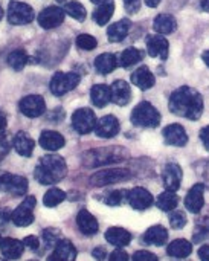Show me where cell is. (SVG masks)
Wrapping results in <instances>:
<instances>
[{
	"instance_id": "6da1fadb",
	"label": "cell",
	"mask_w": 209,
	"mask_h": 261,
	"mask_svg": "<svg viewBox=\"0 0 209 261\" xmlns=\"http://www.w3.org/2000/svg\"><path fill=\"white\" fill-rule=\"evenodd\" d=\"M168 107L170 112L176 116L187 118L190 121H197L203 113V98L196 89L182 86L171 93Z\"/></svg>"
},
{
	"instance_id": "7a4b0ae2",
	"label": "cell",
	"mask_w": 209,
	"mask_h": 261,
	"mask_svg": "<svg viewBox=\"0 0 209 261\" xmlns=\"http://www.w3.org/2000/svg\"><path fill=\"white\" fill-rule=\"evenodd\" d=\"M66 174H67L66 161L57 154H47L41 158L34 173L35 179L41 185H52L55 182H60L61 179L66 177Z\"/></svg>"
},
{
	"instance_id": "3957f363",
	"label": "cell",
	"mask_w": 209,
	"mask_h": 261,
	"mask_svg": "<svg viewBox=\"0 0 209 261\" xmlns=\"http://www.w3.org/2000/svg\"><path fill=\"white\" fill-rule=\"evenodd\" d=\"M127 158V151L119 147H109V148H96L86 151L83 156V162L87 167H102L115 162H121Z\"/></svg>"
},
{
	"instance_id": "277c9868",
	"label": "cell",
	"mask_w": 209,
	"mask_h": 261,
	"mask_svg": "<svg viewBox=\"0 0 209 261\" xmlns=\"http://www.w3.org/2000/svg\"><path fill=\"white\" fill-rule=\"evenodd\" d=\"M132 122L136 127H144V128H154L161 124V113L158 112V109L144 101L139 102L133 112H132Z\"/></svg>"
},
{
	"instance_id": "5b68a950",
	"label": "cell",
	"mask_w": 209,
	"mask_h": 261,
	"mask_svg": "<svg viewBox=\"0 0 209 261\" xmlns=\"http://www.w3.org/2000/svg\"><path fill=\"white\" fill-rule=\"evenodd\" d=\"M128 177H130V171L125 170V168H107V170L96 171L90 177V185H93V187H106V185L124 182Z\"/></svg>"
},
{
	"instance_id": "8992f818",
	"label": "cell",
	"mask_w": 209,
	"mask_h": 261,
	"mask_svg": "<svg viewBox=\"0 0 209 261\" xmlns=\"http://www.w3.org/2000/svg\"><path fill=\"white\" fill-rule=\"evenodd\" d=\"M80 83V75L75 72H57L50 80V92L57 96H61L73 90Z\"/></svg>"
},
{
	"instance_id": "52a82bcc",
	"label": "cell",
	"mask_w": 209,
	"mask_h": 261,
	"mask_svg": "<svg viewBox=\"0 0 209 261\" xmlns=\"http://www.w3.org/2000/svg\"><path fill=\"white\" fill-rule=\"evenodd\" d=\"M34 9L23 2H9L8 5V21L11 24H28L34 20Z\"/></svg>"
},
{
	"instance_id": "ba28073f",
	"label": "cell",
	"mask_w": 209,
	"mask_h": 261,
	"mask_svg": "<svg viewBox=\"0 0 209 261\" xmlns=\"http://www.w3.org/2000/svg\"><path fill=\"white\" fill-rule=\"evenodd\" d=\"M96 122H98V119L95 116V112L87 107L78 109L72 115V125L80 135H87V133L93 132L96 127Z\"/></svg>"
},
{
	"instance_id": "9c48e42d",
	"label": "cell",
	"mask_w": 209,
	"mask_h": 261,
	"mask_svg": "<svg viewBox=\"0 0 209 261\" xmlns=\"http://www.w3.org/2000/svg\"><path fill=\"white\" fill-rule=\"evenodd\" d=\"M35 203H37L35 197H32V196L26 197L24 202L17 210H14L11 214V220L14 222V225L21 226V228L29 226L34 222V213L32 211L35 208Z\"/></svg>"
},
{
	"instance_id": "30bf717a",
	"label": "cell",
	"mask_w": 209,
	"mask_h": 261,
	"mask_svg": "<svg viewBox=\"0 0 209 261\" xmlns=\"http://www.w3.org/2000/svg\"><path fill=\"white\" fill-rule=\"evenodd\" d=\"M66 11L60 6H47L38 14V24L43 29H54L64 21Z\"/></svg>"
},
{
	"instance_id": "8fae6325",
	"label": "cell",
	"mask_w": 209,
	"mask_h": 261,
	"mask_svg": "<svg viewBox=\"0 0 209 261\" xmlns=\"http://www.w3.org/2000/svg\"><path fill=\"white\" fill-rule=\"evenodd\" d=\"M46 102L40 95H28L20 101V112L28 118H38L44 113Z\"/></svg>"
},
{
	"instance_id": "7c38bea8",
	"label": "cell",
	"mask_w": 209,
	"mask_h": 261,
	"mask_svg": "<svg viewBox=\"0 0 209 261\" xmlns=\"http://www.w3.org/2000/svg\"><path fill=\"white\" fill-rule=\"evenodd\" d=\"M0 190H3L6 193H11L14 196H21V194H24L28 191V180L23 176L2 173Z\"/></svg>"
},
{
	"instance_id": "4fadbf2b",
	"label": "cell",
	"mask_w": 209,
	"mask_h": 261,
	"mask_svg": "<svg viewBox=\"0 0 209 261\" xmlns=\"http://www.w3.org/2000/svg\"><path fill=\"white\" fill-rule=\"evenodd\" d=\"M147 50H148L150 57H153V58L167 60L168 54H170V43L164 35L154 34V35L147 37Z\"/></svg>"
},
{
	"instance_id": "5bb4252c",
	"label": "cell",
	"mask_w": 209,
	"mask_h": 261,
	"mask_svg": "<svg viewBox=\"0 0 209 261\" xmlns=\"http://www.w3.org/2000/svg\"><path fill=\"white\" fill-rule=\"evenodd\" d=\"M182 177H184V173H182V168H180L179 164H176V162H168V164L164 167L162 180H164V185H165L167 190L177 191V190L180 188Z\"/></svg>"
},
{
	"instance_id": "9a60e30c",
	"label": "cell",
	"mask_w": 209,
	"mask_h": 261,
	"mask_svg": "<svg viewBox=\"0 0 209 261\" xmlns=\"http://www.w3.org/2000/svg\"><path fill=\"white\" fill-rule=\"evenodd\" d=\"M127 200L130 203V206L133 210H138V211H144V210H148L154 199L151 196V193L145 188H133L132 191H128V196H127Z\"/></svg>"
},
{
	"instance_id": "2e32d148",
	"label": "cell",
	"mask_w": 209,
	"mask_h": 261,
	"mask_svg": "<svg viewBox=\"0 0 209 261\" xmlns=\"http://www.w3.org/2000/svg\"><path fill=\"white\" fill-rule=\"evenodd\" d=\"M205 205V185L203 184H196L191 187L185 197V206L190 213L199 214Z\"/></svg>"
},
{
	"instance_id": "e0dca14e",
	"label": "cell",
	"mask_w": 209,
	"mask_h": 261,
	"mask_svg": "<svg viewBox=\"0 0 209 261\" xmlns=\"http://www.w3.org/2000/svg\"><path fill=\"white\" fill-rule=\"evenodd\" d=\"M95 133H96L99 138L110 139V138H113V136H116V135L119 133V121H118L116 116H113V115L102 116V118L98 119V122H96Z\"/></svg>"
},
{
	"instance_id": "ac0fdd59",
	"label": "cell",
	"mask_w": 209,
	"mask_h": 261,
	"mask_svg": "<svg viewBox=\"0 0 209 261\" xmlns=\"http://www.w3.org/2000/svg\"><path fill=\"white\" fill-rule=\"evenodd\" d=\"M164 139L168 145L185 147L188 144V135L180 124H170L164 128Z\"/></svg>"
},
{
	"instance_id": "d6986e66",
	"label": "cell",
	"mask_w": 209,
	"mask_h": 261,
	"mask_svg": "<svg viewBox=\"0 0 209 261\" xmlns=\"http://www.w3.org/2000/svg\"><path fill=\"white\" fill-rule=\"evenodd\" d=\"M112 101L118 106H127L132 99V89L124 80H116L112 84Z\"/></svg>"
},
{
	"instance_id": "ffe728a7",
	"label": "cell",
	"mask_w": 209,
	"mask_h": 261,
	"mask_svg": "<svg viewBox=\"0 0 209 261\" xmlns=\"http://www.w3.org/2000/svg\"><path fill=\"white\" fill-rule=\"evenodd\" d=\"M76 249L69 240H60L55 246L52 255H49L47 261H75Z\"/></svg>"
},
{
	"instance_id": "44dd1931",
	"label": "cell",
	"mask_w": 209,
	"mask_h": 261,
	"mask_svg": "<svg viewBox=\"0 0 209 261\" xmlns=\"http://www.w3.org/2000/svg\"><path fill=\"white\" fill-rule=\"evenodd\" d=\"M40 145L47 150V151H57L60 148L64 147L66 141L63 138V135H60L58 132H54V130H44L41 135H40V139H38Z\"/></svg>"
},
{
	"instance_id": "7402d4cb",
	"label": "cell",
	"mask_w": 209,
	"mask_h": 261,
	"mask_svg": "<svg viewBox=\"0 0 209 261\" xmlns=\"http://www.w3.org/2000/svg\"><path fill=\"white\" fill-rule=\"evenodd\" d=\"M132 83L135 86H138L139 89H142V90H148V89H151L154 86L156 80H154V75L151 73V70L147 66H141L139 69H136L132 73Z\"/></svg>"
},
{
	"instance_id": "603a6c76",
	"label": "cell",
	"mask_w": 209,
	"mask_h": 261,
	"mask_svg": "<svg viewBox=\"0 0 209 261\" xmlns=\"http://www.w3.org/2000/svg\"><path fill=\"white\" fill-rule=\"evenodd\" d=\"M76 225H78L80 231L84 236H95L98 232V222H96V219L89 211H86V210L78 213Z\"/></svg>"
},
{
	"instance_id": "cb8c5ba5",
	"label": "cell",
	"mask_w": 209,
	"mask_h": 261,
	"mask_svg": "<svg viewBox=\"0 0 209 261\" xmlns=\"http://www.w3.org/2000/svg\"><path fill=\"white\" fill-rule=\"evenodd\" d=\"M23 249H24L23 242L15 240V239H5L0 243V251L3 254V257L8 258V260H17V258H20L21 254H23Z\"/></svg>"
},
{
	"instance_id": "d4e9b609",
	"label": "cell",
	"mask_w": 209,
	"mask_h": 261,
	"mask_svg": "<svg viewBox=\"0 0 209 261\" xmlns=\"http://www.w3.org/2000/svg\"><path fill=\"white\" fill-rule=\"evenodd\" d=\"M130 26H132V21H130L128 18H122V20H119V21L110 24L109 29H107V37H109V40H110L112 43H119V41H122V40L127 37V34H128V31H130Z\"/></svg>"
},
{
	"instance_id": "484cf974",
	"label": "cell",
	"mask_w": 209,
	"mask_h": 261,
	"mask_svg": "<svg viewBox=\"0 0 209 261\" xmlns=\"http://www.w3.org/2000/svg\"><path fill=\"white\" fill-rule=\"evenodd\" d=\"M106 240L116 248H124L130 245L132 234L124 228H110L106 232Z\"/></svg>"
},
{
	"instance_id": "4316f807",
	"label": "cell",
	"mask_w": 209,
	"mask_h": 261,
	"mask_svg": "<svg viewBox=\"0 0 209 261\" xmlns=\"http://www.w3.org/2000/svg\"><path fill=\"white\" fill-rule=\"evenodd\" d=\"M113 12H115V0H102L98 5V8L93 11V20L96 21V24L104 26L110 21Z\"/></svg>"
},
{
	"instance_id": "83f0119b",
	"label": "cell",
	"mask_w": 209,
	"mask_h": 261,
	"mask_svg": "<svg viewBox=\"0 0 209 261\" xmlns=\"http://www.w3.org/2000/svg\"><path fill=\"white\" fill-rule=\"evenodd\" d=\"M12 144H14L15 151H17L18 154L24 156V158H29V156L32 154V151H34V147H35L34 139L29 138L24 132H18V133L14 136Z\"/></svg>"
},
{
	"instance_id": "f1b7e54d",
	"label": "cell",
	"mask_w": 209,
	"mask_h": 261,
	"mask_svg": "<svg viewBox=\"0 0 209 261\" xmlns=\"http://www.w3.org/2000/svg\"><path fill=\"white\" fill-rule=\"evenodd\" d=\"M168 240V231L161 226H151L150 229H147V232L144 234V242L147 245H154V246H164Z\"/></svg>"
},
{
	"instance_id": "f546056e",
	"label": "cell",
	"mask_w": 209,
	"mask_h": 261,
	"mask_svg": "<svg viewBox=\"0 0 209 261\" xmlns=\"http://www.w3.org/2000/svg\"><path fill=\"white\" fill-rule=\"evenodd\" d=\"M176 28H177V23L171 14H159L153 21V29L161 35L171 34V32H174Z\"/></svg>"
},
{
	"instance_id": "4dcf8cb0",
	"label": "cell",
	"mask_w": 209,
	"mask_h": 261,
	"mask_svg": "<svg viewBox=\"0 0 209 261\" xmlns=\"http://www.w3.org/2000/svg\"><path fill=\"white\" fill-rule=\"evenodd\" d=\"M90 98L96 107H104L112 101V89L106 84H96L90 90Z\"/></svg>"
},
{
	"instance_id": "1f68e13d",
	"label": "cell",
	"mask_w": 209,
	"mask_h": 261,
	"mask_svg": "<svg viewBox=\"0 0 209 261\" xmlns=\"http://www.w3.org/2000/svg\"><path fill=\"white\" fill-rule=\"evenodd\" d=\"M167 252L170 257H176V258H187L190 257V254L193 252V245L185 240V239H177L174 242H171L167 248Z\"/></svg>"
},
{
	"instance_id": "d6a6232c",
	"label": "cell",
	"mask_w": 209,
	"mask_h": 261,
	"mask_svg": "<svg viewBox=\"0 0 209 261\" xmlns=\"http://www.w3.org/2000/svg\"><path fill=\"white\" fill-rule=\"evenodd\" d=\"M116 66H119L118 64V57L113 55V54H101L95 60V67L102 75H107V73L113 72L116 69Z\"/></svg>"
},
{
	"instance_id": "836d02e7",
	"label": "cell",
	"mask_w": 209,
	"mask_h": 261,
	"mask_svg": "<svg viewBox=\"0 0 209 261\" xmlns=\"http://www.w3.org/2000/svg\"><path fill=\"white\" fill-rule=\"evenodd\" d=\"M179 203V197L176 194V191H171V190H165L159 197H158V206L162 210V211H167V213H171L176 210Z\"/></svg>"
},
{
	"instance_id": "e575fe53",
	"label": "cell",
	"mask_w": 209,
	"mask_h": 261,
	"mask_svg": "<svg viewBox=\"0 0 209 261\" xmlns=\"http://www.w3.org/2000/svg\"><path fill=\"white\" fill-rule=\"evenodd\" d=\"M142 50L136 49V47H128L125 50H122V54L118 58V64L121 67H130L136 63H139L142 60Z\"/></svg>"
},
{
	"instance_id": "d590c367",
	"label": "cell",
	"mask_w": 209,
	"mask_h": 261,
	"mask_svg": "<svg viewBox=\"0 0 209 261\" xmlns=\"http://www.w3.org/2000/svg\"><path fill=\"white\" fill-rule=\"evenodd\" d=\"M64 11H66V14H69L72 18H75V20H78V21H84L86 17H87L86 8L83 6V3H80V2H76V0L67 2L66 6H64Z\"/></svg>"
},
{
	"instance_id": "8d00e7d4",
	"label": "cell",
	"mask_w": 209,
	"mask_h": 261,
	"mask_svg": "<svg viewBox=\"0 0 209 261\" xmlns=\"http://www.w3.org/2000/svg\"><path fill=\"white\" fill-rule=\"evenodd\" d=\"M26 63H28V55H26L24 50L17 49V50H12L8 55V64L14 70H21L26 66Z\"/></svg>"
},
{
	"instance_id": "74e56055",
	"label": "cell",
	"mask_w": 209,
	"mask_h": 261,
	"mask_svg": "<svg viewBox=\"0 0 209 261\" xmlns=\"http://www.w3.org/2000/svg\"><path fill=\"white\" fill-rule=\"evenodd\" d=\"M64 199H66V193H64V191H61V190H58V188H52V190H49V191L44 194L43 203H44V206H47V208H54V206L60 205Z\"/></svg>"
},
{
	"instance_id": "f35d334b",
	"label": "cell",
	"mask_w": 209,
	"mask_h": 261,
	"mask_svg": "<svg viewBox=\"0 0 209 261\" xmlns=\"http://www.w3.org/2000/svg\"><path fill=\"white\" fill-rule=\"evenodd\" d=\"M76 46L83 50H93L98 46V41L95 37H92L89 34H81L76 37Z\"/></svg>"
},
{
	"instance_id": "ab89813d",
	"label": "cell",
	"mask_w": 209,
	"mask_h": 261,
	"mask_svg": "<svg viewBox=\"0 0 209 261\" xmlns=\"http://www.w3.org/2000/svg\"><path fill=\"white\" fill-rule=\"evenodd\" d=\"M128 193L127 191H112L107 199H106V203L110 205V206H118L124 202V199H127Z\"/></svg>"
},
{
	"instance_id": "60d3db41",
	"label": "cell",
	"mask_w": 209,
	"mask_h": 261,
	"mask_svg": "<svg viewBox=\"0 0 209 261\" xmlns=\"http://www.w3.org/2000/svg\"><path fill=\"white\" fill-rule=\"evenodd\" d=\"M170 225L174 229H182L187 225V217L182 211H174L170 214Z\"/></svg>"
},
{
	"instance_id": "b9f144b4",
	"label": "cell",
	"mask_w": 209,
	"mask_h": 261,
	"mask_svg": "<svg viewBox=\"0 0 209 261\" xmlns=\"http://www.w3.org/2000/svg\"><path fill=\"white\" fill-rule=\"evenodd\" d=\"M133 261H158V257L148 251H138L133 255Z\"/></svg>"
},
{
	"instance_id": "7bdbcfd3",
	"label": "cell",
	"mask_w": 209,
	"mask_h": 261,
	"mask_svg": "<svg viewBox=\"0 0 209 261\" xmlns=\"http://www.w3.org/2000/svg\"><path fill=\"white\" fill-rule=\"evenodd\" d=\"M124 8L128 14H136L141 9V0H124Z\"/></svg>"
},
{
	"instance_id": "ee69618b",
	"label": "cell",
	"mask_w": 209,
	"mask_h": 261,
	"mask_svg": "<svg viewBox=\"0 0 209 261\" xmlns=\"http://www.w3.org/2000/svg\"><path fill=\"white\" fill-rule=\"evenodd\" d=\"M9 150H11V144H9V141L6 139V138H2L0 139V162L5 159V156L9 153Z\"/></svg>"
},
{
	"instance_id": "f6af8a7d",
	"label": "cell",
	"mask_w": 209,
	"mask_h": 261,
	"mask_svg": "<svg viewBox=\"0 0 209 261\" xmlns=\"http://www.w3.org/2000/svg\"><path fill=\"white\" fill-rule=\"evenodd\" d=\"M23 245L26 246V248H29V249H38V246H40V242H38V239L37 237H34V236H28L24 240H23Z\"/></svg>"
},
{
	"instance_id": "bcb514c9",
	"label": "cell",
	"mask_w": 209,
	"mask_h": 261,
	"mask_svg": "<svg viewBox=\"0 0 209 261\" xmlns=\"http://www.w3.org/2000/svg\"><path fill=\"white\" fill-rule=\"evenodd\" d=\"M109 261H128V254L122 249H118V251L112 252Z\"/></svg>"
},
{
	"instance_id": "7dc6e473",
	"label": "cell",
	"mask_w": 209,
	"mask_h": 261,
	"mask_svg": "<svg viewBox=\"0 0 209 261\" xmlns=\"http://www.w3.org/2000/svg\"><path fill=\"white\" fill-rule=\"evenodd\" d=\"M200 141L203 142V147L206 148L209 151V125H206V127H203L202 130H200Z\"/></svg>"
},
{
	"instance_id": "c3c4849f",
	"label": "cell",
	"mask_w": 209,
	"mask_h": 261,
	"mask_svg": "<svg viewBox=\"0 0 209 261\" xmlns=\"http://www.w3.org/2000/svg\"><path fill=\"white\" fill-rule=\"evenodd\" d=\"M92 255H93V258L98 261H102L106 260V257H107V252H106V249L104 248H95L93 249V252H92Z\"/></svg>"
},
{
	"instance_id": "681fc988",
	"label": "cell",
	"mask_w": 209,
	"mask_h": 261,
	"mask_svg": "<svg viewBox=\"0 0 209 261\" xmlns=\"http://www.w3.org/2000/svg\"><path fill=\"white\" fill-rule=\"evenodd\" d=\"M199 258L202 261H209V246H202L199 249Z\"/></svg>"
},
{
	"instance_id": "f907efd6",
	"label": "cell",
	"mask_w": 209,
	"mask_h": 261,
	"mask_svg": "<svg viewBox=\"0 0 209 261\" xmlns=\"http://www.w3.org/2000/svg\"><path fill=\"white\" fill-rule=\"evenodd\" d=\"M11 214L8 210H0V220H9L11 219Z\"/></svg>"
},
{
	"instance_id": "816d5d0a",
	"label": "cell",
	"mask_w": 209,
	"mask_h": 261,
	"mask_svg": "<svg viewBox=\"0 0 209 261\" xmlns=\"http://www.w3.org/2000/svg\"><path fill=\"white\" fill-rule=\"evenodd\" d=\"M5 128H6V116L3 113H0V135L3 133Z\"/></svg>"
},
{
	"instance_id": "f5cc1de1",
	"label": "cell",
	"mask_w": 209,
	"mask_h": 261,
	"mask_svg": "<svg viewBox=\"0 0 209 261\" xmlns=\"http://www.w3.org/2000/svg\"><path fill=\"white\" fill-rule=\"evenodd\" d=\"M200 9L203 11V12H209V0H200Z\"/></svg>"
},
{
	"instance_id": "db71d44e",
	"label": "cell",
	"mask_w": 209,
	"mask_h": 261,
	"mask_svg": "<svg viewBox=\"0 0 209 261\" xmlns=\"http://www.w3.org/2000/svg\"><path fill=\"white\" fill-rule=\"evenodd\" d=\"M145 3H147V6H150V8H156V6L161 3V0H145Z\"/></svg>"
},
{
	"instance_id": "11a10c76",
	"label": "cell",
	"mask_w": 209,
	"mask_h": 261,
	"mask_svg": "<svg viewBox=\"0 0 209 261\" xmlns=\"http://www.w3.org/2000/svg\"><path fill=\"white\" fill-rule=\"evenodd\" d=\"M202 60L205 61V64L209 67V50H205V52L202 54Z\"/></svg>"
},
{
	"instance_id": "9f6ffc18",
	"label": "cell",
	"mask_w": 209,
	"mask_h": 261,
	"mask_svg": "<svg viewBox=\"0 0 209 261\" xmlns=\"http://www.w3.org/2000/svg\"><path fill=\"white\" fill-rule=\"evenodd\" d=\"M90 2H92V3H95V5H99V3H101L102 0H90Z\"/></svg>"
},
{
	"instance_id": "6f0895ef",
	"label": "cell",
	"mask_w": 209,
	"mask_h": 261,
	"mask_svg": "<svg viewBox=\"0 0 209 261\" xmlns=\"http://www.w3.org/2000/svg\"><path fill=\"white\" fill-rule=\"evenodd\" d=\"M2 17H3V9H2V6H0V20H2Z\"/></svg>"
},
{
	"instance_id": "680465c9",
	"label": "cell",
	"mask_w": 209,
	"mask_h": 261,
	"mask_svg": "<svg viewBox=\"0 0 209 261\" xmlns=\"http://www.w3.org/2000/svg\"><path fill=\"white\" fill-rule=\"evenodd\" d=\"M0 182H2V173H0Z\"/></svg>"
},
{
	"instance_id": "91938a15",
	"label": "cell",
	"mask_w": 209,
	"mask_h": 261,
	"mask_svg": "<svg viewBox=\"0 0 209 261\" xmlns=\"http://www.w3.org/2000/svg\"><path fill=\"white\" fill-rule=\"evenodd\" d=\"M0 243H2V237H0Z\"/></svg>"
},
{
	"instance_id": "94428289",
	"label": "cell",
	"mask_w": 209,
	"mask_h": 261,
	"mask_svg": "<svg viewBox=\"0 0 209 261\" xmlns=\"http://www.w3.org/2000/svg\"><path fill=\"white\" fill-rule=\"evenodd\" d=\"M0 261H6V260H2V258H0Z\"/></svg>"
},
{
	"instance_id": "6125c7cd",
	"label": "cell",
	"mask_w": 209,
	"mask_h": 261,
	"mask_svg": "<svg viewBox=\"0 0 209 261\" xmlns=\"http://www.w3.org/2000/svg\"><path fill=\"white\" fill-rule=\"evenodd\" d=\"M29 261H35V260H29Z\"/></svg>"
},
{
	"instance_id": "be15d7a7",
	"label": "cell",
	"mask_w": 209,
	"mask_h": 261,
	"mask_svg": "<svg viewBox=\"0 0 209 261\" xmlns=\"http://www.w3.org/2000/svg\"><path fill=\"white\" fill-rule=\"evenodd\" d=\"M58 2H61V0H58Z\"/></svg>"
}]
</instances>
